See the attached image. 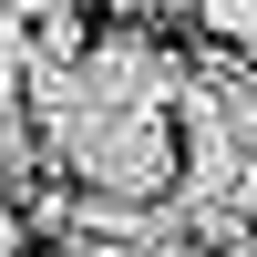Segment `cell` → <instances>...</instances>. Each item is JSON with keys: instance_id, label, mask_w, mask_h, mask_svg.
<instances>
[{"instance_id": "obj_1", "label": "cell", "mask_w": 257, "mask_h": 257, "mask_svg": "<svg viewBox=\"0 0 257 257\" xmlns=\"http://www.w3.org/2000/svg\"><path fill=\"white\" fill-rule=\"evenodd\" d=\"M41 165L82 175V196L165 206L175 196V123L165 113H62L52 134H41Z\"/></svg>"}, {"instance_id": "obj_2", "label": "cell", "mask_w": 257, "mask_h": 257, "mask_svg": "<svg viewBox=\"0 0 257 257\" xmlns=\"http://www.w3.org/2000/svg\"><path fill=\"white\" fill-rule=\"evenodd\" d=\"M62 82H72V113H175L185 62L165 52L155 31H123V21H113V31H93V41L72 52Z\"/></svg>"}, {"instance_id": "obj_3", "label": "cell", "mask_w": 257, "mask_h": 257, "mask_svg": "<svg viewBox=\"0 0 257 257\" xmlns=\"http://www.w3.org/2000/svg\"><path fill=\"white\" fill-rule=\"evenodd\" d=\"M185 11H196L206 41H216L226 72H257V0H185Z\"/></svg>"}, {"instance_id": "obj_4", "label": "cell", "mask_w": 257, "mask_h": 257, "mask_svg": "<svg viewBox=\"0 0 257 257\" xmlns=\"http://www.w3.org/2000/svg\"><path fill=\"white\" fill-rule=\"evenodd\" d=\"M31 185H41V134L21 103H0V196H31Z\"/></svg>"}, {"instance_id": "obj_5", "label": "cell", "mask_w": 257, "mask_h": 257, "mask_svg": "<svg viewBox=\"0 0 257 257\" xmlns=\"http://www.w3.org/2000/svg\"><path fill=\"white\" fill-rule=\"evenodd\" d=\"M21 72H31V41H21V21L0 11V103H21Z\"/></svg>"}, {"instance_id": "obj_6", "label": "cell", "mask_w": 257, "mask_h": 257, "mask_svg": "<svg viewBox=\"0 0 257 257\" xmlns=\"http://www.w3.org/2000/svg\"><path fill=\"white\" fill-rule=\"evenodd\" d=\"M93 11H113V21H123V31H144V21H175V11H185V0H93Z\"/></svg>"}, {"instance_id": "obj_7", "label": "cell", "mask_w": 257, "mask_h": 257, "mask_svg": "<svg viewBox=\"0 0 257 257\" xmlns=\"http://www.w3.org/2000/svg\"><path fill=\"white\" fill-rule=\"evenodd\" d=\"M31 247V216H21V196H0V257H21Z\"/></svg>"}, {"instance_id": "obj_8", "label": "cell", "mask_w": 257, "mask_h": 257, "mask_svg": "<svg viewBox=\"0 0 257 257\" xmlns=\"http://www.w3.org/2000/svg\"><path fill=\"white\" fill-rule=\"evenodd\" d=\"M52 257H123V247H93V237H52Z\"/></svg>"}]
</instances>
